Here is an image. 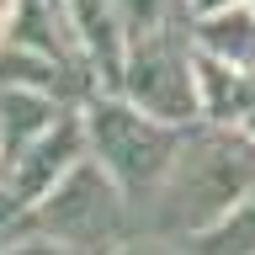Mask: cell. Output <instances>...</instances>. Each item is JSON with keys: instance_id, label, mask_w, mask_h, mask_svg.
Listing matches in <instances>:
<instances>
[{"instance_id": "obj_10", "label": "cell", "mask_w": 255, "mask_h": 255, "mask_svg": "<svg viewBox=\"0 0 255 255\" xmlns=\"http://www.w3.org/2000/svg\"><path fill=\"white\" fill-rule=\"evenodd\" d=\"M186 250H197V255H255V191L239 197L213 229H202L191 239Z\"/></svg>"}, {"instance_id": "obj_15", "label": "cell", "mask_w": 255, "mask_h": 255, "mask_svg": "<svg viewBox=\"0 0 255 255\" xmlns=\"http://www.w3.org/2000/svg\"><path fill=\"white\" fill-rule=\"evenodd\" d=\"M0 43H5V21H0Z\"/></svg>"}, {"instance_id": "obj_3", "label": "cell", "mask_w": 255, "mask_h": 255, "mask_svg": "<svg viewBox=\"0 0 255 255\" xmlns=\"http://www.w3.org/2000/svg\"><path fill=\"white\" fill-rule=\"evenodd\" d=\"M85 133H91V154L123 181V191L133 197V207L159 186V175L170 170L175 149L186 138L181 123H165L154 112L133 107L123 91L85 96Z\"/></svg>"}, {"instance_id": "obj_9", "label": "cell", "mask_w": 255, "mask_h": 255, "mask_svg": "<svg viewBox=\"0 0 255 255\" xmlns=\"http://www.w3.org/2000/svg\"><path fill=\"white\" fill-rule=\"evenodd\" d=\"M197 75H202V117H213V123H250L255 117V69L197 53Z\"/></svg>"}, {"instance_id": "obj_16", "label": "cell", "mask_w": 255, "mask_h": 255, "mask_svg": "<svg viewBox=\"0 0 255 255\" xmlns=\"http://www.w3.org/2000/svg\"><path fill=\"white\" fill-rule=\"evenodd\" d=\"M250 5H255V0H250Z\"/></svg>"}, {"instance_id": "obj_11", "label": "cell", "mask_w": 255, "mask_h": 255, "mask_svg": "<svg viewBox=\"0 0 255 255\" xmlns=\"http://www.w3.org/2000/svg\"><path fill=\"white\" fill-rule=\"evenodd\" d=\"M0 250H32V207L0 175Z\"/></svg>"}, {"instance_id": "obj_4", "label": "cell", "mask_w": 255, "mask_h": 255, "mask_svg": "<svg viewBox=\"0 0 255 255\" xmlns=\"http://www.w3.org/2000/svg\"><path fill=\"white\" fill-rule=\"evenodd\" d=\"M186 21H165V27L133 32L123 75L112 85L133 107L154 112L165 123H181V128L202 123V75H197V43H191Z\"/></svg>"}, {"instance_id": "obj_13", "label": "cell", "mask_w": 255, "mask_h": 255, "mask_svg": "<svg viewBox=\"0 0 255 255\" xmlns=\"http://www.w3.org/2000/svg\"><path fill=\"white\" fill-rule=\"evenodd\" d=\"M223 5H234V0H186V16H207V11H223Z\"/></svg>"}, {"instance_id": "obj_14", "label": "cell", "mask_w": 255, "mask_h": 255, "mask_svg": "<svg viewBox=\"0 0 255 255\" xmlns=\"http://www.w3.org/2000/svg\"><path fill=\"white\" fill-rule=\"evenodd\" d=\"M11 11H16V0H0V21H11Z\"/></svg>"}, {"instance_id": "obj_6", "label": "cell", "mask_w": 255, "mask_h": 255, "mask_svg": "<svg viewBox=\"0 0 255 255\" xmlns=\"http://www.w3.org/2000/svg\"><path fill=\"white\" fill-rule=\"evenodd\" d=\"M69 107H80V101H64L37 85H0V165H11L32 138H43Z\"/></svg>"}, {"instance_id": "obj_5", "label": "cell", "mask_w": 255, "mask_h": 255, "mask_svg": "<svg viewBox=\"0 0 255 255\" xmlns=\"http://www.w3.org/2000/svg\"><path fill=\"white\" fill-rule=\"evenodd\" d=\"M85 154H91V133H85V101H80V107H69L59 123L48 128L43 138H32L11 165H0V175H5L11 191L32 207V202H43Z\"/></svg>"}, {"instance_id": "obj_8", "label": "cell", "mask_w": 255, "mask_h": 255, "mask_svg": "<svg viewBox=\"0 0 255 255\" xmlns=\"http://www.w3.org/2000/svg\"><path fill=\"white\" fill-rule=\"evenodd\" d=\"M186 27H191L197 53L239 64V69H255V5L250 0H234V5H223V11L191 16Z\"/></svg>"}, {"instance_id": "obj_12", "label": "cell", "mask_w": 255, "mask_h": 255, "mask_svg": "<svg viewBox=\"0 0 255 255\" xmlns=\"http://www.w3.org/2000/svg\"><path fill=\"white\" fill-rule=\"evenodd\" d=\"M128 32L143 27H165V21H186V0H117Z\"/></svg>"}, {"instance_id": "obj_1", "label": "cell", "mask_w": 255, "mask_h": 255, "mask_svg": "<svg viewBox=\"0 0 255 255\" xmlns=\"http://www.w3.org/2000/svg\"><path fill=\"white\" fill-rule=\"evenodd\" d=\"M255 191V128L245 123H202L186 128L170 170L133 207V245L186 250L191 239Z\"/></svg>"}, {"instance_id": "obj_2", "label": "cell", "mask_w": 255, "mask_h": 255, "mask_svg": "<svg viewBox=\"0 0 255 255\" xmlns=\"http://www.w3.org/2000/svg\"><path fill=\"white\" fill-rule=\"evenodd\" d=\"M133 245V197L85 154L43 202H32V250H123Z\"/></svg>"}, {"instance_id": "obj_7", "label": "cell", "mask_w": 255, "mask_h": 255, "mask_svg": "<svg viewBox=\"0 0 255 255\" xmlns=\"http://www.w3.org/2000/svg\"><path fill=\"white\" fill-rule=\"evenodd\" d=\"M69 16H75V32H80V43H85V59H91L101 91H112L117 75H123L128 43H133L117 0H69Z\"/></svg>"}]
</instances>
